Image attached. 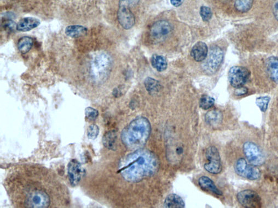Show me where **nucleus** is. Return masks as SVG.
Masks as SVG:
<instances>
[{
	"label": "nucleus",
	"mask_w": 278,
	"mask_h": 208,
	"mask_svg": "<svg viewBox=\"0 0 278 208\" xmlns=\"http://www.w3.org/2000/svg\"><path fill=\"white\" fill-rule=\"evenodd\" d=\"M158 168L155 155L148 150L139 149L123 159L120 172L125 180L136 183L153 175Z\"/></svg>",
	"instance_id": "1"
},
{
	"label": "nucleus",
	"mask_w": 278,
	"mask_h": 208,
	"mask_svg": "<svg viewBox=\"0 0 278 208\" xmlns=\"http://www.w3.org/2000/svg\"><path fill=\"white\" fill-rule=\"evenodd\" d=\"M151 131V124L147 118H136L123 130L122 143L131 150L141 149L147 142Z\"/></svg>",
	"instance_id": "2"
},
{
	"label": "nucleus",
	"mask_w": 278,
	"mask_h": 208,
	"mask_svg": "<svg viewBox=\"0 0 278 208\" xmlns=\"http://www.w3.org/2000/svg\"><path fill=\"white\" fill-rule=\"evenodd\" d=\"M112 59L107 53L96 56L91 66V74L95 80L103 81L107 79L111 70Z\"/></svg>",
	"instance_id": "3"
},
{
	"label": "nucleus",
	"mask_w": 278,
	"mask_h": 208,
	"mask_svg": "<svg viewBox=\"0 0 278 208\" xmlns=\"http://www.w3.org/2000/svg\"><path fill=\"white\" fill-rule=\"evenodd\" d=\"M223 58L224 53L222 49L218 47L211 48L202 65L203 70L206 74H215L222 65Z\"/></svg>",
	"instance_id": "4"
},
{
	"label": "nucleus",
	"mask_w": 278,
	"mask_h": 208,
	"mask_svg": "<svg viewBox=\"0 0 278 208\" xmlns=\"http://www.w3.org/2000/svg\"><path fill=\"white\" fill-rule=\"evenodd\" d=\"M24 202L25 207L48 208L50 205L51 199L45 191L35 189L28 192Z\"/></svg>",
	"instance_id": "5"
},
{
	"label": "nucleus",
	"mask_w": 278,
	"mask_h": 208,
	"mask_svg": "<svg viewBox=\"0 0 278 208\" xmlns=\"http://www.w3.org/2000/svg\"><path fill=\"white\" fill-rule=\"evenodd\" d=\"M235 168L238 175L247 179L256 180L259 179L261 176V171L257 166L248 164L244 158H240L237 161Z\"/></svg>",
	"instance_id": "6"
},
{
	"label": "nucleus",
	"mask_w": 278,
	"mask_h": 208,
	"mask_svg": "<svg viewBox=\"0 0 278 208\" xmlns=\"http://www.w3.org/2000/svg\"><path fill=\"white\" fill-rule=\"evenodd\" d=\"M249 70L242 66H233L229 70L228 79L231 85L235 88L244 87L250 77Z\"/></svg>",
	"instance_id": "7"
},
{
	"label": "nucleus",
	"mask_w": 278,
	"mask_h": 208,
	"mask_svg": "<svg viewBox=\"0 0 278 208\" xmlns=\"http://www.w3.org/2000/svg\"><path fill=\"white\" fill-rule=\"evenodd\" d=\"M206 157L208 163L204 165L205 170L211 174H219L222 171V164L219 150L214 146L206 150Z\"/></svg>",
	"instance_id": "8"
},
{
	"label": "nucleus",
	"mask_w": 278,
	"mask_h": 208,
	"mask_svg": "<svg viewBox=\"0 0 278 208\" xmlns=\"http://www.w3.org/2000/svg\"><path fill=\"white\" fill-rule=\"evenodd\" d=\"M243 152L251 165L259 166L265 162V158L258 146L250 141H247L243 145Z\"/></svg>",
	"instance_id": "9"
},
{
	"label": "nucleus",
	"mask_w": 278,
	"mask_h": 208,
	"mask_svg": "<svg viewBox=\"0 0 278 208\" xmlns=\"http://www.w3.org/2000/svg\"><path fill=\"white\" fill-rule=\"evenodd\" d=\"M237 197L238 201L242 207L251 208L262 207L261 197L253 190H243L238 193Z\"/></svg>",
	"instance_id": "10"
},
{
	"label": "nucleus",
	"mask_w": 278,
	"mask_h": 208,
	"mask_svg": "<svg viewBox=\"0 0 278 208\" xmlns=\"http://www.w3.org/2000/svg\"><path fill=\"white\" fill-rule=\"evenodd\" d=\"M171 32L172 27L169 22L160 20L157 21L152 26L151 35L154 40L163 41L170 36Z\"/></svg>",
	"instance_id": "11"
},
{
	"label": "nucleus",
	"mask_w": 278,
	"mask_h": 208,
	"mask_svg": "<svg viewBox=\"0 0 278 208\" xmlns=\"http://www.w3.org/2000/svg\"><path fill=\"white\" fill-rule=\"evenodd\" d=\"M119 23L123 28L126 30L131 29L135 23V17L130 10V7L120 5L118 11Z\"/></svg>",
	"instance_id": "12"
},
{
	"label": "nucleus",
	"mask_w": 278,
	"mask_h": 208,
	"mask_svg": "<svg viewBox=\"0 0 278 208\" xmlns=\"http://www.w3.org/2000/svg\"><path fill=\"white\" fill-rule=\"evenodd\" d=\"M85 173L81 163L76 160L71 161L68 165V175L71 185L76 186L80 181Z\"/></svg>",
	"instance_id": "13"
},
{
	"label": "nucleus",
	"mask_w": 278,
	"mask_h": 208,
	"mask_svg": "<svg viewBox=\"0 0 278 208\" xmlns=\"http://www.w3.org/2000/svg\"><path fill=\"white\" fill-rule=\"evenodd\" d=\"M208 54V48L204 42H198L191 51L193 58L197 62L204 61Z\"/></svg>",
	"instance_id": "14"
},
{
	"label": "nucleus",
	"mask_w": 278,
	"mask_h": 208,
	"mask_svg": "<svg viewBox=\"0 0 278 208\" xmlns=\"http://www.w3.org/2000/svg\"><path fill=\"white\" fill-rule=\"evenodd\" d=\"M40 23V20L36 17H26L19 22L17 24V29L21 32H29L37 28Z\"/></svg>",
	"instance_id": "15"
},
{
	"label": "nucleus",
	"mask_w": 278,
	"mask_h": 208,
	"mask_svg": "<svg viewBox=\"0 0 278 208\" xmlns=\"http://www.w3.org/2000/svg\"><path fill=\"white\" fill-rule=\"evenodd\" d=\"M266 68L268 76L272 80L278 82V57H268L266 61Z\"/></svg>",
	"instance_id": "16"
},
{
	"label": "nucleus",
	"mask_w": 278,
	"mask_h": 208,
	"mask_svg": "<svg viewBox=\"0 0 278 208\" xmlns=\"http://www.w3.org/2000/svg\"><path fill=\"white\" fill-rule=\"evenodd\" d=\"M205 122L211 127H217L222 123L223 116L218 110H212L207 113L205 116Z\"/></svg>",
	"instance_id": "17"
},
{
	"label": "nucleus",
	"mask_w": 278,
	"mask_h": 208,
	"mask_svg": "<svg viewBox=\"0 0 278 208\" xmlns=\"http://www.w3.org/2000/svg\"><path fill=\"white\" fill-rule=\"evenodd\" d=\"M198 184L201 188L203 189L208 190V191L213 192L217 195H222V193L220 190L216 187V186L213 182V181L210 179L209 177L203 176L198 180Z\"/></svg>",
	"instance_id": "18"
},
{
	"label": "nucleus",
	"mask_w": 278,
	"mask_h": 208,
	"mask_svg": "<svg viewBox=\"0 0 278 208\" xmlns=\"http://www.w3.org/2000/svg\"><path fill=\"white\" fill-rule=\"evenodd\" d=\"M164 207L166 208H184L185 207V203L183 199L178 194H170L166 198Z\"/></svg>",
	"instance_id": "19"
},
{
	"label": "nucleus",
	"mask_w": 278,
	"mask_h": 208,
	"mask_svg": "<svg viewBox=\"0 0 278 208\" xmlns=\"http://www.w3.org/2000/svg\"><path fill=\"white\" fill-rule=\"evenodd\" d=\"M87 29L81 25H70L65 29V34L72 38L83 36L87 33Z\"/></svg>",
	"instance_id": "20"
},
{
	"label": "nucleus",
	"mask_w": 278,
	"mask_h": 208,
	"mask_svg": "<svg viewBox=\"0 0 278 208\" xmlns=\"http://www.w3.org/2000/svg\"><path fill=\"white\" fill-rule=\"evenodd\" d=\"M151 61L153 67L159 72L164 71L167 68V61L164 56L154 55L152 56Z\"/></svg>",
	"instance_id": "21"
},
{
	"label": "nucleus",
	"mask_w": 278,
	"mask_h": 208,
	"mask_svg": "<svg viewBox=\"0 0 278 208\" xmlns=\"http://www.w3.org/2000/svg\"><path fill=\"white\" fill-rule=\"evenodd\" d=\"M117 135L115 131H109L104 135L103 143L106 148L113 150L116 148Z\"/></svg>",
	"instance_id": "22"
},
{
	"label": "nucleus",
	"mask_w": 278,
	"mask_h": 208,
	"mask_svg": "<svg viewBox=\"0 0 278 208\" xmlns=\"http://www.w3.org/2000/svg\"><path fill=\"white\" fill-rule=\"evenodd\" d=\"M144 84L146 88L150 94H155L161 90L160 83L152 78H146Z\"/></svg>",
	"instance_id": "23"
},
{
	"label": "nucleus",
	"mask_w": 278,
	"mask_h": 208,
	"mask_svg": "<svg viewBox=\"0 0 278 208\" xmlns=\"http://www.w3.org/2000/svg\"><path fill=\"white\" fill-rule=\"evenodd\" d=\"M33 45V40L29 37H23L19 39L18 43V48L23 54H26L32 49Z\"/></svg>",
	"instance_id": "24"
},
{
	"label": "nucleus",
	"mask_w": 278,
	"mask_h": 208,
	"mask_svg": "<svg viewBox=\"0 0 278 208\" xmlns=\"http://www.w3.org/2000/svg\"><path fill=\"white\" fill-rule=\"evenodd\" d=\"M254 1L255 0H236L235 7L238 12L245 13L252 7Z\"/></svg>",
	"instance_id": "25"
},
{
	"label": "nucleus",
	"mask_w": 278,
	"mask_h": 208,
	"mask_svg": "<svg viewBox=\"0 0 278 208\" xmlns=\"http://www.w3.org/2000/svg\"><path fill=\"white\" fill-rule=\"evenodd\" d=\"M215 100L209 96H204L202 97L200 101V107L204 110L211 108L214 105Z\"/></svg>",
	"instance_id": "26"
},
{
	"label": "nucleus",
	"mask_w": 278,
	"mask_h": 208,
	"mask_svg": "<svg viewBox=\"0 0 278 208\" xmlns=\"http://www.w3.org/2000/svg\"><path fill=\"white\" fill-rule=\"evenodd\" d=\"M271 100L268 96L259 97L256 100V104L258 106L261 111L265 112Z\"/></svg>",
	"instance_id": "27"
},
{
	"label": "nucleus",
	"mask_w": 278,
	"mask_h": 208,
	"mask_svg": "<svg viewBox=\"0 0 278 208\" xmlns=\"http://www.w3.org/2000/svg\"><path fill=\"white\" fill-rule=\"evenodd\" d=\"M99 134V128L95 124H93L88 127L87 136L90 139H95Z\"/></svg>",
	"instance_id": "28"
},
{
	"label": "nucleus",
	"mask_w": 278,
	"mask_h": 208,
	"mask_svg": "<svg viewBox=\"0 0 278 208\" xmlns=\"http://www.w3.org/2000/svg\"><path fill=\"white\" fill-rule=\"evenodd\" d=\"M200 15L203 20L208 21L211 18L213 13L209 7L202 6L200 10Z\"/></svg>",
	"instance_id": "29"
},
{
	"label": "nucleus",
	"mask_w": 278,
	"mask_h": 208,
	"mask_svg": "<svg viewBox=\"0 0 278 208\" xmlns=\"http://www.w3.org/2000/svg\"><path fill=\"white\" fill-rule=\"evenodd\" d=\"M86 117L88 120L94 121L98 118L99 112L98 110L92 107H87L85 110Z\"/></svg>",
	"instance_id": "30"
},
{
	"label": "nucleus",
	"mask_w": 278,
	"mask_h": 208,
	"mask_svg": "<svg viewBox=\"0 0 278 208\" xmlns=\"http://www.w3.org/2000/svg\"><path fill=\"white\" fill-rule=\"evenodd\" d=\"M140 0H120V5L129 6L130 7H134L138 4Z\"/></svg>",
	"instance_id": "31"
},
{
	"label": "nucleus",
	"mask_w": 278,
	"mask_h": 208,
	"mask_svg": "<svg viewBox=\"0 0 278 208\" xmlns=\"http://www.w3.org/2000/svg\"><path fill=\"white\" fill-rule=\"evenodd\" d=\"M248 92V88L244 87H242L239 88H237V89L235 92V94L237 96H242L247 94Z\"/></svg>",
	"instance_id": "32"
},
{
	"label": "nucleus",
	"mask_w": 278,
	"mask_h": 208,
	"mask_svg": "<svg viewBox=\"0 0 278 208\" xmlns=\"http://www.w3.org/2000/svg\"><path fill=\"white\" fill-rule=\"evenodd\" d=\"M273 13L275 18L278 21V0H276V2L273 4Z\"/></svg>",
	"instance_id": "33"
},
{
	"label": "nucleus",
	"mask_w": 278,
	"mask_h": 208,
	"mask_svg": "<svg viewBox=\"0 0 278 208\" xmlns=\"http://www.w3.org/2000/svg\"><path fill=\"white\" fill-rule=\"evenodd\" d=\"M5 26L11 30H15L17 28V24L14 21L12 20H8L6 22Z\"/></svg>",
	"instance_id": "34"
},
{
	"label": "nucleus",
	"mask_w": 278,
	"mask_h": 208,
	"mask_svg": "<svg viewBox=\"0 0 278 208\" xmlns=\"http://www.w3.org/2000/svg\"><path fill=\"white\" fill-rule=\"evenodd\" d=\"M172 5L175 7H179L183 3V0H170Z\"/></svg>",
	"instance_id": "35"
}]
</instances>
